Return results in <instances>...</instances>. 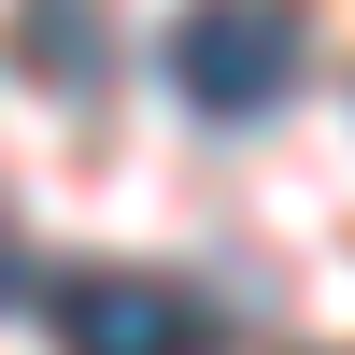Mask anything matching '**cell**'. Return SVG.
I'll list each match as a JSON object with an SVG mask.
<instances>
[{"mask_svg":"<svg viewBox=\"0 0 355 355\" xmlns=\"http://www.w3.org/2000/svg\"><path fill=\"white\" fill-rule=\"evenodd\" d=\"M28 57H43L57 85L100 71V0H28Z\"/></svg>","mask_w":355,"mask_h":355,"instance_id":"obj_3","label":"cell"},{"mask_svg":"<svg viewBox=\"0 0 355 355\" xmlns=\"http://www.w3.org/2000/svg\"><path fill=\"white\" fill-rule=\"evenodd\" d=\"M15 284H28V256H15V242H0V299H15Z\"/></svg>","mask_w":355,"mask_h":355,"instance_id":"obj_4","label":"cell"},{"mask_svg":"<svg viewBox=\"0 0 355 355\" xmlns=\"http://www.w3.org/2000/svg\"><path fill=\"white\" fill-rule=\"evenodd\" d=\"M313 57V0H185L171 15V85L199 114H270Z\"/></svg>","mask_w":355,"mask_h":355,"instance_id":"obj_1","label":"cell"},{"mask_svg":"<svg viewBox=\"0 0 355 355\" xmlns=\"http://www.w3.org/2000/svg\"><path fill=\"white\" fill-rule=\"evenodd\" d=\"M43 327H57V355H214L227 341L171 270H128V256L43 270Z\"/></svg>","mask_w":355,"mask_h":355,"instance_id":"obj_2","label":"cell"}]
</instances>
